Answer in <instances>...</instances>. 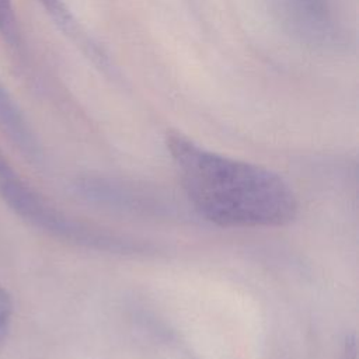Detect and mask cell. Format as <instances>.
Wrapping results in <instances>:
<instances>
[{"label":"cell","mask_w":359,"mask_h":359,"mask_svg":"<svg viewBox=\"0 0 359 359\" xmlns=\"http://www.w3.org/2000/svg\"><path fill=\"white\" fill-rule=\"evenodd\" d=\"M195 210L220 227H279L299 212L290 185L276 172L210 151L178 132L165 137Z\"/></svg>","instance_id":"6da1fadb"},{"label":"cell","mask_w":359,"mask_h":359,"mask_svg":"<svg viewBox=\"0 0 359 359\" xmlns=\"http://www.w3.org/2000/svg\"><path fill=\"white\" fill-rule=\"evenodd\" d=\"M0 201L32 227L60 240L112 251L132 250L128 241L101 233L53 206L14 168L0 149Z\"/></svg>","instance_id":"7a4b0ae2"},{"label":"cell","mask_w":359,"mask_h":359,"mask_svg":"<svg viewBox=\"0 0 359 359\" xmlns=\"http://www.w3.org/2000/svg\"><path fill=\"white\" fill-rule=\"evenodd\" d=\"M285 18L304 41L330 45L337 39V29L327 0H279Z\"/></svg>","instance_id":"3957f363"},{"label":"cell","mask_w":359,"mask_h":359,"mask_svg":"<svg viewBox=\"0 0 359 359\" xmlns=\"http://www.w3.org/2000/svg\"><path fill=\"white\" fill-rule=\"evenodd\" d=\"M0 133L13 144L25 158L39 161L42 157L41 144L18 108L13 97L0 81Z\"/></svg>","instance_id":"277c9868"},{"label":"cell","mask_w":359,"mask_h":359,"mask_svg":"<svg viewBox=\"0 0 359 359\" xmlns=\"http://www.w3.org/2000/svg\"><path fill=\"white\" fill-rule=\"evenodd\" d=\"M0 38L10 46L18 43L20 32L11 0H0Z\"/></svg>","instance_id":"5b68a950"},{"label":"cell","mask_w":359,"mask_h":359,"mask_svg":"<svg viewBox=\"0 0 359 359\" xmlns=\"http://www.w3.org/2000/svg\"><path fill=\"white\" fill-rule=\"evenodd\" d=\"M13 299L8 290L0 283V352L8 338L11 323H13Z\"/></svg>","instance_id":"8992f818"}]
</instances>
